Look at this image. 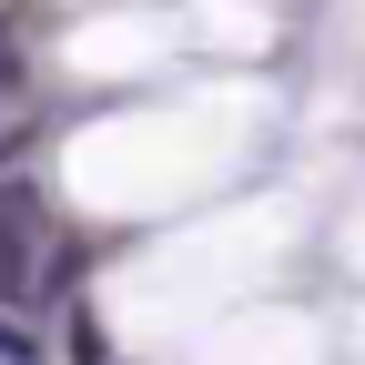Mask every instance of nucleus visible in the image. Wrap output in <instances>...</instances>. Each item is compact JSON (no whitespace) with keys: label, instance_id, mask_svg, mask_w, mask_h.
I'll use <instances>...</instances> for the list:
<instances>
[{"label":"nucleus","instance_id":"3","mask_svg":"<svg viewBox=\"0 0 365 365\" xmlns=\"http://www.w3.org/2000/svg\"><path fill=\"white\" fill-rule=\"evenodd\" d=\"M335 335H325V314H304V304H244V314H223L213 335L182 345V365H325Z\"/></svg>","mask_w":365,"mask_h":365},{"label":"nucleus","instance_id":"2","mask_svg":"<svg viewBox=\"0 0 365 365\" xmlns=\"http://www.w3.org/2000/svg\"><path fill=\"white\" fill-rule=\"evenodd\" d=\"M254 132H264L254 91H203V102H173V112L102 122L71 143V193L91 213H182L254 153Z\"/></svg>","mask_w":365,"mask_h":365},{"label":"nucleus","instance_id":"6","mask_svg":"<svg viewBox=\"0 0 365 365\" xmlns=\"http://www.w3.org/2000/svg\"><path fill=\"white\" fill-rule=\"evenodd\" d=\"M345 274H365V203L345 213Z\"/></svg>","mask_w":365,"mask_h":365},{"label":"nucleus","instance_id":"1","mask_svg":"<svg viewBox=\"0 0 365 365\" xmlns=\"http://www.w3.org/2000/svg\"><path fill=\"white\" fill-rule=\"evenodd\" d=\"M304 244V213L274 193V203H234V213H203V223H173L163 244H143L112 284V314L132 345H193L213 335L223 314H244L274 274L294 264Z\"/></svg>","mask_w":365,"mask_h":365},{"label":"nucleus","instance_id":"4","mask_svg":"<svg viewBox=\"0 0 365 365\" xmlns=\"http://www.w3.org/2000/svg\"><path fill=\"white\" fill-rule=\"evenodd\" d=\"M173 51V21H102L71 41V71H153Z\"/></svg>","mask_w":365,"mask_h":365},{"label":"nucleus","instance_id":"5","mask_svg":"<svg viewBox=\"0 0 365 365\" xmlns=\"http://www.w3.org/2000/svg\"><path fill=\"white\" fill-rule=\"evenodd\" d=\"M193 41H213V51H254L264 21H254V11H234V0H203V11H193Z\"/></svg>","mask_w":365,"mask_h":365}]
</instances>
